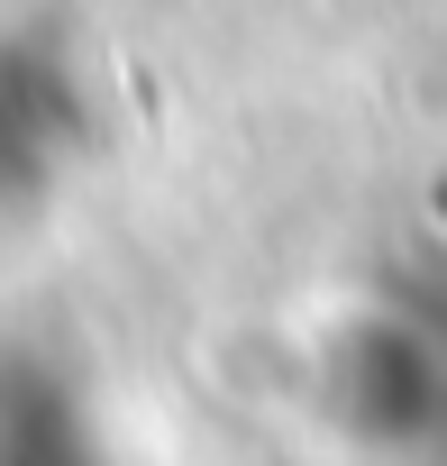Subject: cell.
<instances>
[{"label": "cell", "instance_id": "obj_1", "mask_svg": "<svg viewBox=\"0 0 447 466\" xmlns=\"http://www.w3.org/2000/svg\"><path fill=\"white\" fill-rule=\"evenodd\" d=\"M338 411L383 448V439H438L447 430V302L420 293V311H374L356 320L338 357Z\"/></svg>", "mask_w": 447, "mask_h": 466}, {"label": "cell", "instance_id": "obj_2", "mask_svg": "<svg viewBox=\"0 0 447 466\" xmlns=\"http://www.w3.org/2000/svg\"><path fill=\"white\" fill-rule=\"evenodd\" d=\"M74 137H83L74 74L46 46H28V37H0V210L37 201L46 174L74 156Z\"/></svg>", "mask_w": 447, "mask_h": 466}, {"label": "cell", "instance_id": "obj_3", "mask_svg": "<svg viewBox=\"0 0 447 466\" xmlns=\"http://www.w3.org/2000/svg\"><path fill=\"white\" fill-rule=\"evenodd\" d=\"M0 466H110L46 384H0Z\"/></svg>", "mask_w": 447, "mask_h": 466}]
</instances>
